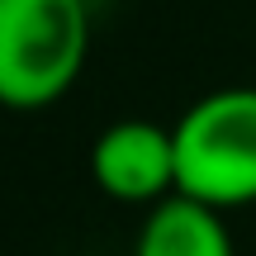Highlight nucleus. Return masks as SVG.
<instances>
[{"instance_id": "nucleus-4", "label": "nucleus", "mask_w": 256, "mask_h": 256, "mask_svg": "<svg viewBox=\"0 0 256 256\" xmlns=\"http://www.w3.org/2000/svg\"><path fill=\"white\" fill-rule=\"evenodd\" d=\"M133 256H232V232L223 209L176 190L147 209Z\"/></svg>"}, {"instance_id": "nucleus-2", "label": "nucleus", "mask_w": 256, "mask_h": 256, "mask_svg": "<svg viewBox=\"0 0 256 256\" xmlns=\"http://www.w3.org/2000/svg\"><path fill=\"white\" fill-rule=\"evenodd\" d=\"M176 190L214 209L256 204V86L209 90L171 124Z\"/></svg>"}, {"instance_id": "nucleus-1", "label": "nucleus", "mask_w": 256, "mask_h": 256, "mask_svg": "<svg viewBox=\"0 0 256 256\" xmlns=\"http://www.w3.org/2000/svg\"><path fill=\"white\" fill-rule=\"evenodd\" d=\"M90 52L86 0H0V104L48 110L76 86Z\"/></svg>"}, {"instance_id": "nucleus-3", "label": "nucleus", "mask_w": 256, "mask_h": 256, "mask_svg": "<svg viewBox=\"0 0 256 256\" xmlns=\"http://www.w3.org/2000/svg\"><path fill=\"white\" fill-rule=\"evenodd\" d=\"M90 176L110 200L147 204L176 194V133L152 119H119L90 147Z\"/></svg>"}]
</instances>
